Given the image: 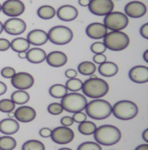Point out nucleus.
<instances>
[{
    "label": "nucleus",
    "instance_id": "4d7b16f0",
    "mask_svg": "<svg viewBox=\"0 0 148 150\" xmlns=\"http://www.w3.org/2000/svg\"><path fill=\"white\" fill-rule=\"evenodd\" d=\"M0 12H1V4H0Z\"/></svg>",
    "mask_w": 148,
    "mask_h": 150
},
{
    "label": "nucleus",
    "instance_id": "c9c22d12",
    "mask_svg": "<svg viewBox=\"0 0 148 150\" xmlns=\"http://www.w3.org/2000/svg\"><path fill=\"white\" fill-rule=\"evenodd\" d=\"M90 50L91 52L95 54H100V53H104L106 50H107V47H105V45L101 43V42H96L94 44L91 45L90 47Z\"/></svg>",
    "mask_w": 148,
    "mask_h": 150
},
{
    "label": "nucleus",
    "instance_id": "a19ab883",
    "mask_svg": "<svg viewBox=\"0 0 148 150\" xmlns=\"http://www.w3.org/2000/svg\"><path fill=\"white\" fill-rule=\"evenodd\" d=\"M60 122H61V124H62L63 126L69 127V126L73 125V124H74V120H73V118L70 117V116H64V117L61 118Z\"/></svg>",
    "mask_w": 148,
    "mask_h": 150
},
{
    "label": "nucleus",
    "instance_id": "5fc2aeb1",
    "mask_svg": "<svg viewBox=\"0 0 148 150\" xmlns=\"http://www.w3.org/2000/svg\"><path fill=\"white\" fill-rule=\"evenodd\" d=\"M96 78H97V76H95L94 74H93V75H91V76H90V79H96Z\"/></svg>",
    "mask_w": 148,
    "mask_h": 150
},
{
    "label": "nucleus",
    "instance_id": "9b49d317",
    "mask_svg": "<svg viewBox=\"0 0 148 150\" xmlns=\"http://www.w3.org/2000/svg\"><path fill=\"white\" fill-rule=\"evenodd\" d=\"M1 11L8 17L17 18L23 14L25 5L21 0H6L1 5Z\"/></svg>",
    "mask_w": 148,
    "mask_h": 150
},
{
    "label": "nucleus",
    "instance_id": "a211bd4d",
    "mask_svg": "<svg viewBox=\"0 0 148 150\" xmlns=\"http://www.w3.org/2000/svg\"><path fill=\"white\" fill-rule=\"evenodd\" d=\"M108 28L105 26L103 23H100V22H93V23L89 24L87 27H86V35L91 38V39H95V40H100L103 39L108 33Z\"/></svg>",
    "mask_w": 148,
    "mask_h": 150
},
{
    "label": "nucleus",
    "instance_id": "2f4dec72",
    "mask_svg": "<svg viewBox=\"0 0 148 150\" xmlns=\"http://www.w3.org/2000/svg\"><path fill=\"white\" fill-rule=\"evenodd\" d=\"M65 87L67 90L72 91V92H78L79 90H81L82 87V81L79 79H69L66 82Z\"/></svg>",
    "mask_w": 148,
    "mask_h": 150
},
{
    "label": "nucleus",
    "instance_id": "20e7f679",
    "mask_svg": "<svg viewBox=\"0 0 148 150\" xmlns=\"http://www.w3.org/2000/svg\"><path fill=\"white\" fill-rule=\"evenodd\" d=\"M87 103V99L84 95L79 94L78 92H73V93H67L63 98H61L60 104L64 110L76 113L85 110Z\"/></svg>",
    "mask_w": 148,
    "mask_h": 150
},
{
    "label": "nucleus",
    "instance_id": "aec40b11",
    "mask_svg": "<svg viewBox=\"0 0 148 150\" xmlns=\"http://www.w3.org/2000/svg\"><path fill=\"white\" fill-rule=\"evenodd\" d=\"M26 40L28 43L33 46H43L49 41L47 33L42 29H34L27 34Z\"/></svg>",
    "mask_w": 148,
    "mask_h": 150
},
{
    "label": "nucleus",
    "instance_id": "5701e85b",
    "mask_svg": "<svg viewBox=\"0 0 148 150\" xmlns=\"http://www.w3.org/2000/svg\"><path fill=\"white\" fill-rule=\"evenodd\" d=\"M98 71L101 76L110 78V76H113L118 73V66L114 62L106 61L102 63V64H100Z\"/></svg>",
    "mask_w": 148,
    "mask_h": 150
},
{
    "label": "nucleus",
    "instance_id": "2eb2a0df",
    "mask_svg": "<svg viewBox=\"0 0 148 150\" xmlns=\"http://www.w3.org/2000/svg\"><path fill=\"white\" fill-rule=\"evenodd\" d=\"M129 78L135 83H146L148 81V67L142 65L133 67L129 72Z\"/></svg>",
    "mask_w": 148,
    "mask_h": 150
},
{
    "label": "nucleus",
    "instance_id": "49530a36",
    "mask_svg": "<svg viewBox=\"0 0 148 150\" xmlns=\"http://www.w3.org/2000/svg\"><path fill=\"white\" fill-rule=\"evenodd\" d=\"M90 2V0H79V4L80 6H82V7H86V6H88Z\"/></svg>",
    "mask_w": 148,
    "mask_h": 150
},
{
    "label": "nucleus",
    "instance_id": "6ab92c4d",
    "mask_svg": "<svg viewBox=\"0 0 148 150\" xmlns=\"http://www.w3.org/2000/svg\"><path fill=\"white\" fill-rule=\"evenodd\" d=\"M46 61L50 66L53 68H59L64 65H66L68 61V57L62 52H51L47 54Z\"/></svg>",
    "mask_w": 148,
    "mask_h": 150
},
{
    "label": "nucleus",
    "instance_id": "0eeeda50",
    "mask_svg": "<svg viewBox=\"0 0 148 150\" xmlns=\"http://www.w3.org/2000/svg\"><path fill=\"white\" fill-rule=\"evenodd\" d=\"M74 33L69 27L64 25H57L50 29L47 33V38L53 45L64 46L69 44L73 40Z\"/></svg>",
    "mask_w": 148,
    "mask_h": 150
},
{
    "label": "nucleus",
    "instance_id": "ea45409f",
    "mask_svg": "<svg viewBox=\"0 0 148 150\" xmlns=\"http://www.w3.org/2000/svg\"><path fill=\"white\" fill-rule=\"evenodd\" d=\"M93 61L100 65V64H102V63H104V62L107 61V56H106L104 53L95 54L94 57H93Z\"/></svg>",
    "mask_w": 148,
    "mask_h": 150
},
{
    "label": "nucleus",
    "instance_id": "4468645a",
    "mask_svg": "<svg viewBox=\"0 0 148 150\" xmlns=\"http://www.w3.org/2000/svg\"><path fill=\"white\" fill-rule=\"evenodd\" d=\"M125 15L132 18H138L143 17L147 13V7L140 1H131L125 6Z\"/></svg>",
    "mask_w": 148,
    "mask_h": 150
},
{
    "label": "nucleus",
    "instance_id": "f8f14e48",
    "mask_svg": "<svg viewBox=\"0 0 148 150\" xmlns=\"http://www.w3.org/2000/svg\"><path fill=\"white\" fill-rule=\"evenodd\" d=\"M11 83L18 90H27L34 84L33 76L25 72L16 73L11 79Z\"/></svg>",
    "mask_w": 148,
    "mask_h": 150
},
{
    "label": "nucleus",
    "instance_id": "f03ea898",
    "mask_svg": "<svg viewBox=\"0 0 148 150\" xmlns=\"http://www.w3.org/2000/svg\"><path fill=\"white\" fill-rule=\"evenodd\" d=\"M81 90L86 97L100 99L108 94L109 85L107 81L100 78L88 79L84 82H82Z\"/></svg>",
    "mask_w": 148,
    "mask_h": 150
},
{
    "label": "nucleus",
    "instance_id": "e433bc0d",
    "mask_svg": "<svg viewBox=\"0 0 148 150\" xmlns=\"http://www.w3.org/2000/svg\"><path fill=\"white\" fill-rule=\"evenodd\" d=\"M16 71L12 67H5L1 70V76L5 79H12L13 76H15Z\"/></svg>",
    "mask_w": 148,
    "mask_h": 150
},
{
    "label": "nucleus",
    "instance_id": "473e14b6",
    "mask_svg": "<svg viewBox=\"0 0 148 150\" xmlns=\"http://www.w3.org/2000/svg\"><path fill=\"white\" fill-rule=\"evenodd\" d=\"M16 108V104L11 99H3L0 101V111L1 112L9 113L11 111H14Z\"/></svg>",
    "mask_w": 148,
    "mask_h": 150
},
{
    "label": "nucleus",
    "instance_id": "f704fd0d",
    "mask_svg": "<svg viewBox=\"0 0 148 150\" xmlns=\"http://www.w3.org/2000/svg\"><path fill=\"white\" fill-rule=\"evenodd\" d=\"M63 108L60 103H52L47 107V111L52 115H58L63 112Z\"/></svg>",
    "mask_w": 148,
    "mask_h": 150
},
{
    "label": "nucleus",
    "instance_id": "de8ad7c7",
    "mask_svg": "<svg viewBox=\"0 0 148 150\" xmlns=\"http://www.w3.org/2000/svg\"><path fill=\"white\" fill-rule=\"evenodd\" d=\"M142 139L143 140H145L146 143L148 142V129H145L142 133Z\"/></svg>",
    "mask_w": 148,
    "mask_h": 150
},
{
    "label": "nucleus",
    "instance_id": "4c0bfd02",
    "mask_svg": "<svg viewBox=\"0 0 148 150\" xmlns=\"http://www.w3.org/2000/svg\"><path fill=\"white\" fill-rule=\"evenodd\" d=\"M86 117H87V115H86L85 113H83L82 111H79V112L74 113V115H73L72 118H73L74 122L81 123V122H84V121L86 120Z\"/></svg>",
    "mask_w": 148,
    "mask_h": 150
},
{
    "label": "nucleus",
    "instance_id": "8fccbe9b",
    "mask_svg": "<svg viewBox=\"0 0 148 150\" xmlns=\"http://www.w3.org/2000/svg\"><path fill=\"white\" fill-rule=\"evenodd\" d=\"M143 60L145 62H148V50H147L143 52Z\"/></svg>",
    "mask_w": 148,
    "mask_h": 150
},
{
    "label": "nucleus",
    "instance_id": "c03bdc74",
    "mask_svg": "<svg viewBox=\"0 0 148 150\" xmlns=\"http://www.w3.org/2000/svg\"><path fill=\"white\" fill-rule=\"evenodd\" d=\"M65 76L68 79H75L78 76V71L75 69H69L65 72Z\"/></svg>",
    "mask_w": 148,
    "mask_h": 150
},
{
    "label": "nucleus",
    "instance_id": "09e8293b",
    "mask_svg": "<svg viewBox=\"0 0 148 150\" xmlns=\"http://www.w3.org/2000/svg\"><path fill=\"white\" fill-rule=\"evenodd\" d=\"M135 150H148V144H141V145H138L137 147L135 149Z\"/></svg>",
    "mask_w": 148,
    "mask_h": 150
},
{
    "label": "nucleus",
    "instance_id": "7c9ffc66",
    "mask_svg": "<svg viewBox=\"0 0 148 150\" xmlns=\"http://www.w3.org/2000/svg\"><path fill=\"white\" fill-rule=\"evenodd\" d=\"M21 150H46L44 143L37 139H30L25 142L21 146Z\"/></svg>",
    "mask_w": 148,
    "mask_h": 150
},
{
    "label": "nucleus",
    "instance_id": "603ef678",
    "mask_svg": "<svg viewBox=\"0 0 148 150\" xmlns=\"http://www.w3.org/2000/svg\"><path fill=\"white\" fill-rule=\"evenodd\" d=\"M3 31H4V30H3V23L0 21V34H1Z\"/></svg>",
    "mask_w": 148,
    "mask_h": 150
},
{
    "label": "nucleus",
    "instance_id": "ddd939ff",
    "mask_svg": "<svg viewBox=\"0 0 148 150\" xmlns=\"http://www.w3.org/2000/svg\"><path fill=\"white\" fill-rule=\"evenodd\" d=\"M3 30L13 36H18L26 30V23L18 18H11L3 23Z\"/></svg>",
    "mask_w": 148,
    "mask_h": 150
},
{
    "label": "nucleus",
    "instance_id": "a878e982",
    "mask_svg": "<svg viewBox=\"0 0 148 150\" xmlns=\"http://www.w3.org/2000/svg\"><path fill=\"white\" fill-rule=\"evenodd\" d=\"M30 96L26 91L24 90H17L13 92L11 95V100L16 105H24L29 101Z\"/></svg>",
    "mask_w": 148,
    "mask_h": 150
},
{
    "label": "nucleus",
    "instance_id": "cd10ccee",
    "mask_svg": "<svg viewBox=\"0 0 148 150\" xmlns=\"http://www.w3.org/2000/svg\"><path fill=\"white\" fill-rule=\"evenodd\" d=\"M17 147V140L10 136L0 137V150H13Z\"/></svg>",
    "mask_w": 148,
    "mask_h": 150
},
{
    "label": "nucleus",
    "instance_id": "1a4fd4ad",
    "mask_svg": "<svg viewBox=\"0 0 148 150\" xmlns=\"http://www.w3.org/2000/svg\"><path fill=\"white\" fill-rule=\"evenodd\" d=\"M50 138L57 144H68L75 138V133L69 127L60 126L51 130Z\"/></svg>",
    "mask_w": 148,
    "mask_h": 150
},
{
    "label": "nucleus",
    "instance_id": "6e6552de",
    "mask_svg": "<svg viewBox=\"0 0 148 150\" xmlns=\"http://www.w3.org/2000/svg\"><path fill=\"white\" fill-rule=\"evenodd\" d=\"M103 24L111 31H121L128 26L129 18L123 13L112 11L105 16Z\"/></svg>",
    "mask_w": 148,
    "mask_h": 150
},
{
    "label": "nucleus",
    "instance_id": "bb28decb",
    "mask_svg": "<svg viewBox=\"0 0 148 150\" xmlns=\"http://www.w3.org/2000/svg\"><path fill=\"white\" fill-rule=\"evenodd\" d=\"M78 72L83 76H91L96 72V65L91 61H83L79 64Z\"/></svg>",
    "mask_w": 148,
    "mask_h": 150
},
{
    "label": "nucleus",
    "instance_id": "864d4df0",
    "mask_svg": "<svg viewBox=\"0 0 148 150\" xmlns=\"http://www.w3.org/2000/svg\"><path fill=\"white\" fill-rule=\"evenodd\" d=\"M8 114H9V116H10V118H12L13 116H14V112H13V111H11V112H9Z\"/></svg>",
    "mask_w": 148,
    "mask_h": 150
},
{
    "label": "nucleus",
    "instance_id": "7ed1b4c3",
    "mask_svg": "<svg viewBox=\"0 0 148 150\" xmlns=\"http://www.w3.org/2000/svg\"><path fill=\"white\" fill-rule=\"evenodd\" d=\"M111 105L108 101L102 99H95L87 103L85 107L86 115L92 119L103 120L111 114Z\"/></svg>",
    "mask_w": 148,
    "mask_h": 150
},
{
    "label": "nucleus",
    "instance_id": "3c124183",
    "mask_svg": "<svg viewBox=\"0 0 148 150\" xmlns=\"http://www.w3.org/2000/svg\"><path fill=\"white\" fill-rule=\"evenodd\" d=\"M18 57L20 58H26V52H20L18 53Z\"/></svg>",
    "mask_w": 148,
    "mask_h": 150
},
{
    "label": "nucleus",
    "instance_id": "4be33fe9",
    "mask_svg": "<svg viewBox=\"0 0 148 150\" xmlns=\"http://www.w3.org/2000/svg\"><path fill=\"white\" fill-rule=\"evenodd\" d=\"M47 53L44 50L39 49V47H33L29 49L26 52V59L30 63L33 64H40L46 60Z\"/></svg>",
    "mask_w": 148,
    "mask_h": 150
},
{
    "label": "nucleus",
    "instance_id": "37998d69",
    "mask_svg": "<svg viewBox=\"0 0 148 150\" xmlns=\"http://www.w3.org/2000/svg\"><path fill=\"white\" fill-rule=\"evenodd\" d=\"M39 134H40V136L42 137V138H45V139L50 138V134H51V130L50 128H42L40 130Z\"/></svg>",
    "mask_w": 148,
    "mask_h": 150
},
{
    "label": "nucleus",
    "instance_id": "b1692460",
    "mask_svg": "<svg viewBox=\"0 0 148 150\" xmlns=\"http://www.w3.org/2000/svg\"><path fill=\"white\" fill-rule=\"evenodd\" d=\"M10 47L16 52H26L30 49V44L24 38H16L10 42Z\"/></svg>",
    "mask_w": 148,
    "mask_h": 150
},
{
    "label": "nucleus",
    "instance_id": "412c9836",
    "mask_svg": "<svg viewBox=\"0 0 148 150\" xmlns=\"http://www.w3.org/2000/svg\"><path fill=\"white\" fill-rule=\"evenodd\" d=\"M20 130V124L13 118H5L0 121V132L6 136L16 134Z\"/></svg>",
    "mask_w": 148,
    "mask_h": 150
},
{
    "label": "nucleus",
    "instance_id": "79ce46f5",
    "mask_svg": "<svg viewBox=\"0 0 148 150\" xmlns=\"http://www.w3.org/2000/svg\"><path fill=\"white\" fill-rule=\"evenodd\" d=\"M140 33L141 36L144 38V39H146V40L148 39V23H147V22L140 27Z\"/></svg>",
    "mask_w": 148,
    "mask_h": 150
},
{
    "label": "nucleus",
    "instance_id": "dca6fc26",
    "mask_svg": "<svg viewBox=\"0 0 148 150\" xmlns=\"http://www.w3.org/2000/svg\"><path fill=\"white\" fill-rule=\"evenodd\" d=\"M14 116L18 122L28 123L36 118V110L29 106H22L16 110Z\"/></svg>",
    "mask_w": 148,
    "mask_h": 150
},
{
    "label": "nucleus",
    "instance_id": "f257e3e1",
    "mask_svg": "<svg viewBox=\"0 0 148 150\" xmlns=\"http://www.w3.org/2000/svg\"><path fill=\"white\" fill-rule=\"evenodd\" d=\"M94 139L100 145L111 146L121 139V132L113 125H103L98 127L94 132Z\"/></svg>",
    "mask_w": 148,
    "mask_h": 150
},
{
    "label": "nucleus",
    "instance_id": "6e6d98bb",
    "mask_svg": "<svg viewBox=\"0 0 148 150\" xmlns=\"http://www.w3.org/2000/svg\"><path fill=\"white\" fill-rule=\"evenodd\" d=\"M58 150H72V149H71V148H67V147H64V148H60Z\"/></svg>",
    "mask_w": 148,
    "mask_h": 150
},
{
    "label": "nucleus",
    "instance_id": "f3484780",
    "mask_svg": "<svg viewBox=\"0 0 148 150\" xmlns=\"http://www.w3.org/2000/svg\"><path fill=\"white\" fill-rule=\"evenodd\" d=\"M56 16L62 21H73L79 16V11L72 5H63L56 11Z\"/></svg>",
    "mask_w": 148,
    "mask_h": 150
},
{
    "label": "nucleus",
    "instance_id": "58836bf2",
    "mask_svg": "<svg viewBox=\"0 0 148 150\" xmlns=\"http://www.w3.org/2000/svg\"><path fill=\"white\" fill-rule=\"evenodd\" d=\"M10 49V41L4 38H0V52H6Z\"/></svg>",
    "mask_w": 148,
    "mask_h": 150
},
{
    "label": "nucleus",
    "instance_id": "393cba45",
    "mask_svg": "<svg viewBox=\"0 0 148 150\" xmlns=\"http://www.w3.org/2000/svg\"><path fill=\"white\" fill-rule=\"evenodd\" d=\"M38 17L42 20H50V18H54L56 16V11L52 6L50 5H44L37 10Z\"/></svg>",
    "mask_w": 148,
    "mask_h": 150
},
{
    "label": "nucleus",
    "instance_id": "c85d7f7f",
    "mask_svg": "<svg viewBox=\"0 0 148 150\" xmlns=\"http://www.w3.org/2000/svg\"><path fill=\"white\" fill-rule=\"evenodd\" d=\"M79 131L80 134L84 136H90L93 135L94 132L97 129V126L94 122H91V121H84V122L79 123Z\"/></svg>",
    "mask_w": 148,
    "mask_h": 150
},
{
    "label": "nucleus",
    "instance_id": "a18cd8bd",
    "mask_svg": "<svg viewBox=\"0 0 148 150\" xmlns=\"http://www.w3.org/2000/svg\"><path fill=\"white\" fill-rule=\"evenodd\" d=\"M6 92H7V85H6L4 82L0 81V96L4 95Z\"/></svg>",
    "mask_w": 148,
    "mask_h": 150
},
{
    "label": "nucleus",
    "instance_id": "423d86ee",
    "mask_svg": "<svg viewBox=\"0 0 148 150\" xmlns=\"http://www.w3.org/2000/svg\"><path fill=\"white\" fill-rule=\"evenodd\" d=\"M111 113L120 120H131L138 113V108L134 102L122 100L111 107Z\"/></svg>",
    "mask_w": 148,
    "mask_h": 150
},
{
    "label": "nucleus",
    "instance_id": "39448f33",
    "mask_svg": "<svg viewBox=\"0 0 148 150\" xmlns=\"http://www.w3.org/2000/svg\"><path fill=\"white\" fill-rule=\"evenodd\" d=\"M105 47L112 52H121L127 49L130 44V38L126 33L122 31H111L108 32L107 35L103 38Z\"/></svg>",
    "mask_w": 148,
    "mask_h": 150
},
{
    "label": "nucleus",
    "instance_id": "9d476101",
    "mask_svg": "<svg viewBox=\"0 0 148 150\" xmlns=\"http://www.w3.org/2000/svg\"><path fill=\"white\" fill-rule=\"evenodd\" d=\"M114 3L112 0H90L89 11L95 16H107L113 11Z\"/></svg>",
    "mask_w": 148,
    "mask_h": 150
},
{
    "label": "nucleus",
    "instance_id": "c756f323",
    "mask_svg": "<svg viewBox=\"0 0 148 150\" xmlns=\"http://www.w3.org/2000/svg\"><path fill=\"white\" fill-rule=\"evenodd\" d=\"M67 93H68V90L66 89L65 85L62 84H53L50 88V95L56 99L63 98Z\"/></svg>",
    "mask_w": 148,
    "mask_h": 150
},
{
    "label": "nucleus",
    "instance_id": "72a5a7b5",
    "mask_svg": "<svg viewBox=\"0 0 148 150\" xmlns=\"http://www.w3.org/2000/svg\"><path fill=\"white\" fill-rule=\"evenodd\" d=\"M78 150H102V147L97 142H85L79 145Z\"/></svg>",
    "mask_w": 148,
    "mask_h": 150
}]
</instances>
